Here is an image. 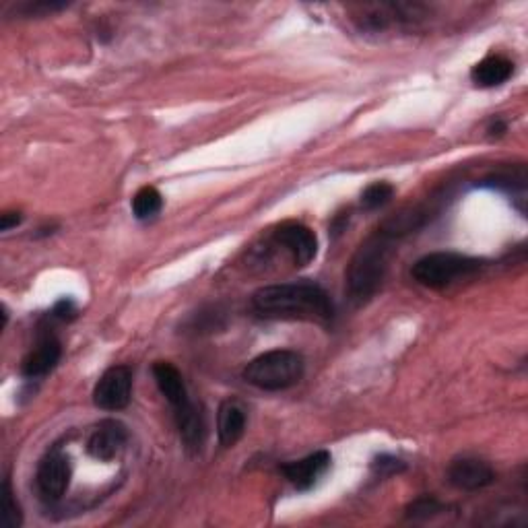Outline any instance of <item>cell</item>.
I'll return each mask as SVG.
<instances>
[{"label": "cell", "instance_id": "cell-1", "mask_svg": "<svg viewBox=\"0 0 528 528\" xmlns=\"http://www.w3.org/2000/svg\"><path fill=\"white\" fill-rule=\"evenodd\" d=\"M254 310L264 318L306 320L328 324L335 318V306L330 295L316 283L295 281L260 287L252 295Z\"/></svg>", "mask_w": 528, "mask_h": 528}, {"label": "cell", "instance_id": "cell-2", "mask_svg": "<svg viewBox=\"0 0 528 528\" xmlns=\"http://www.w3.org/2000/svg\"><path fill=\"white\" fill-rule=\"evenodd\" d=\"M394 238L388 229H378L353 254L347 269V289L351 300L366 302L382 285L394 250Z\"/></svg>", "mask_w": 528, "mask_h": 528}, {"label": "cell", "instance_id": "cell-3", "mask_svg": "<svg viewBox=\"0 0 528 528\" xmlns=\"http://www.w3.org/2000/svg\"><path fill=\"white\" fill-rule=\"evenodd\" d=\"M304 357L289 349H273L254 357L246 370L244 380L260 390L279 392L295 386L304 378Z\"/></svg>", "mask_w": 528, "mask_h": 528}, {"label": "cell", "instance_id": "cell-4", "mask_svg": "<svg viewBox=\"0 0 528 528\" xmlns=\"http://www.w3.org/2000/svg\"><path fill=\"white\" fill-rule=\"evenodd\" d=\"M483 260L458 252H432L419 258L411 275L413 279L429 289H444L458 279H467L477 275L483 269Z\"/></svg>", "mask_w": 528, "mask_h": 528}, {"label": "cell", "instance_id": "cell-5", "mask_svg": "<svg viewBox=\"0 0 528 528\" xmlns=\"http://www.w3.org/2000/svg\"><path fill=\"white\" fill-rule=\"evenodd\" d=\"M132 372L126 366H114L102 374L93 388V403L104 411H122L130 403Z\"/></svg>", "mask_w": 528, "mask_h": 528}, {"label": "cell", "instance_id": "cell-6", "mask_svg": "<svg viewBox=\"0 0 528 528\" xmlns=\"http://www.w3.org/2000/svg\"><path fill=\"white\" fill-rule=\"evenodd\" d=\"M273 240L277 246H281L291 254L297 267H306V264H310L318 254V240L314 236V231L302 223L295 221L281 223L275 229Z\"/></svg>", "mask_w": 528, "mask_h": 528}, {"label": "cell", "instance_id": "cell-7", "mask_svg": "<svg viewBox=\"0 0 528 528\" xmlns=\"http://www.w3.org/2000/svg\"><path fill=\"white\" fill-rule=\"evenodd\" d=\"M71 477H73V469L69 458H66L60 450L48 452L38 467V489L42 493V498L48 502L60 500L71 485Z\"/></svg>", "mask_w": 528, "mask_h": 528}, {"label": "cell", "instance_id": "cell-8", "mask_svg": "<svg viewBox=\"0 0 528 528\" xmlns=\"http://www.w3.org/2000/svg\"><path fill=\"white\" fill-rule=\"evenodd\" d=\"M153 378H155L157 388L161 390V394L172 405L176 419L196 409V405L190 401L188 388L184 384V378H182L180 370L176 366H172V363L157 361L155 366H153Z\"/></svg>", "mask_w": 528, "mask_h": 528}, {"label": "cell", "instance_id": "cell-9", "mask_svg": "<svg viewBox=\"0 0 528 528\" xmlns=\"http://www.w3.org/2000/svg\"><path fill=\"white\" fill-rule=\"evenodd\" d=\"M126 440H128L126 427L116 419H106L93 429V434L89 436L87 442V452L95 460L110 462L122 452Z\"/></svg>", "mask_w": 528, "mask_h": 528}, {"label": "cell", "instance_id": "cell-10", "mask_svg": "<svg viewBox=\"0 0 528 528\" xmlns=\"http://www.w3.org/2000/svg\"><path fill=\"white\" fill-rule=\"evenodd\" d=\"M330 462H333V458H330V454L326 450H320V452H314L302 460H295V462H287V465L281 467V473L285 475V479L300 491H308L312 489L318 479L328 471Z\"/></svg>", "mask_w": 528, "mask_h": 528}, {"label": "cell", "instance_id": "cell-11", "mask_svg": "<svg viewBox=\"0 0 528 528\" xmlns=\"http://www.w3.org/2000/svg\"><path fill=\"white\" fill-rule=\"evenodd\" d=\"M448 481L456 489L462 491H477L495 481L493 469L485 460L479 458H458L448 467Z\"/></svg>", "mask_w": 528, "mask_h": 528}, {"label": "cell", "instance_id": "cell-12", "mask_svg": "<svg viewBox=\"0 0 528 528\" xmlns=\"http://www.w3.org/2000/svg\"><path fill=\"white\" fill-rule=\"evenodd\" d=\"M62 357V347L60 341L52 335H46L38 341L36 349H31L23 363H21V372L25 378H44L46 374H50Z\"/></svg>", "mask_w": 528, "mask_h": 528}, {"label": "cell", "instance_id": "cell-13", "mask_svg": "<svg viewBox=\"0 0 528 528\" xmlns=\"http://www.w3.org/2000/svg\"><path fill=\"white\" fill-rule=\"evenodd\" d=\"M246 432V411L238 401H225L217 413V436L221 446H236Z\"/></svg>", "mask_w": 528, "mask_h": 528}, {"label": "cell", "instance_id": "cell-14", "mask_svg": "<svg viewBox=\"0 0 528 528\" xmlns=\"http://www.w3.org/2000/svg\"><path fill=\"white\" fill-rule=\"evenodd\" d=\"M514 73V64L506 56H487L481 62H477L471 71V79L477 87L491 89V87H500L504 85Z\"/></svg>", "mask_w": 528, "mask_h": 528}, {"label": "cell", "instance_id": "cell-15", "mask_svg": "<svg viewBox=\"0 0 528 528\" xmlns=\"http://www.w3.org/2000/svg\"><path fill=\"white\" fill-rule=\"evenodd\" d=\"M161 207H163V196L153 186H143L135 194V198H132V213H135V217L141 221L155 217L161 211Z\"/></svg>", "mask_w": 528, "mask_h": 528}, {"label": "cell", "instance_id": "cell-16", "mask_svg": "<svg viewBox=\"0 0 528 528\" xmlns=\"http://www.w3.org/2000/svg\"><path fill=\"white\" fill-rule=\"evenodd\" d=\"M392 196H394V188L388 182L370 184L366 190H363V194H361V207L368 209V211L380 209V207H384V205L390 203Z\"/></svg>", "mask_w": 528, "mask_h": 528}, {"label": "cell", "instance_id": "cell-17", "mask_svg": "<svg viewBox=\"0 0 528 528\" xmlns=\"http://www.w3.org/2000/svg\"><path fill=\"white\" fill-rule=\"evenodd\" d=\"M19 524H21V510L13 498L11 481L5 479V483H3V526L15 528Z\"/></svg>", "mask_w": 528, "mask_h": 528}, {"label": "cell", "instance_id": "cell-18", "mask_svg": "<svg viewBox=\"0 0 528 528\" xmlns=\"http://www.w3.org/2000/svg\"><path fill=\"white\" fill-rule=\"evenodd\" d=\"M444 512V504L438 502L436 498H419L407 508V516L413 520H423V518H432L436 514Z\"/></svg>", "mask_w": 528, "mask_h": 528}, {"label": "cell", "instance_id": "cell-19", "mask_svg": "<svg viewBox=\"0 0 528 528\" xmlns=\"http://www.w3.org/2000/svg\"><path fill=\"white\" fill-rule=\"evenodd\" d=\"M374 471L380 475V477H388V475H394V473H401L405 471V462L394 458V456H380L376 458L374 462Z\"/></svg>", "mask_w": 528, "mask_h": 528}, {"label": "cell", "instance_id": "cell-20", "mask_svg": "<svg viewBox=\"0 0 528 528\" xmlns=\"http://www.w3.org/2000/svg\"><path fill=\"white\" fill-rule=\"evenodd\" d=\"M52 316L58 318V320H71L77 316V308L71 300H60L54 310H52Z\"/></svg>", "mask_w": 528, "mask_h": 528}, {"label": "cell", "instance_id": "cell-21", "mask_svg": "<svg viewBox=\"0 0 528 528\" xmlns=\"http://www.w3.org/2000/svg\"><path fill=\"white\" fill-rule=\"evenodd\" d=\"M21 221H23V215L21 213H5L3 217H0V229L9 231V229L17 227Z\"/></svg>", "mask_w": 528, "mask_h": 528}]
</instances>
